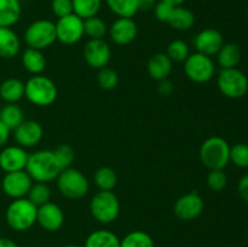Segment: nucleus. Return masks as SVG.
I'll return each instance as SVG.
<instances>
[{
	"label": "nucleus",
	"instance_id": "nucleus-40",
	"mask_svg": "<svg viewBox=\"0 0 248 247\" xmlns=\"http://www.w3.org/2000/svg\"><path fill=\"white\" fill-rule=\"evenodd\" d=\"M173 9L174 7L172 6V5L167 4V2L161 1V0H160V1L156 2V5H155V7H154L155 17H156L160 22H165V23H167L170 19V17H171Z\"/></svg>",
	"mask_w": 248,
	"mask_h": 247
},
{
	"label": "nucleus",
	"instance_id": "nucleus-31",
	"mask_svg": "<svg viewBox=\"0 0 248 247\" xmlns=\"http://www.w3.org/2000/svg\"><path fill=\"white\" fill-rule=\"evenodd\" d=\"M72 1L73 12L82 19L97 16L102 6V0H72Z\"/></svg>",
	"mask_w": 248,
	"mask_h": 247
},
{
	"label": "nucleus",
	"instance_id": "nucleus-13",
	"mask_svg": "<svg viewBox=\"0 0 248 247\" xmlns=\"http://www.w3.org/2000/svg\"><path fill=\"white\" fill-rule=\"evenodd\" d=\"M84 58L93 69L106 68L111 58L110 46L103 39H90L84 47Z\"/></svg>",
	"mask_w": 248,
	"mask_h": 247
},
{
	"label": "nucleus",
	"instance_id": "nucleus-18",
	"mask_svg": "<svg viewBox=\"0 0 248 247\" xmlns=\"http://www.w3.org/2000/svg\"><path fill=\"white\" fill-rule=\"evenodd\" d=\"M29 154L19 145H9L0 152V169L7 172H16L26 170Z\"/></svg>",
	"mask_w": 248,
	"mask_h": 247
},
{
	"label": "nucleus",
	"instance_id": "nucleus-42",
	"mask_svg": "<svg viewBox=\"0 0 248 247\" xmlns=\"http://www.w3.org/2000/svg\"><path fill=\"white\" fill-rule=\"evenodd\" d=\"M157 91H159L161 96L167 97L173 91V85H172L171 81H169V79L161 80V81H159V85H157Z\"/></svg>",
	"mask_w": 248,
	"mask_h": 247
},
{
	"label": "nucleus",
	"instance_id": "nucleus-48",
	"mask_svg": "<svg viewBox=\"0 0 248 247\" xmlns=\"http://www.w3.org/2000/svg\"><path fill=\"white\" fill-rule=\"evenodd\" d=\"M0 237H1V228H0Z\"/></svg>",
	"mask_w": 248,
	"mask_h": 247
},
{
	"label": "nucleus",
	"instance_id": "nucleus-10",
	"mask_svg": "<svg viewBox=\"0 0 248 247\" xmlns=\"http://www.w3.org/2000/svg\"><path fill=\"white\" fill-rule=\"evenodd\" d=\"M55 24L57 40L64 45H74L79 43L85 35L84 19L80 18L75 14L61 17Z\"/></svg>",
	"mask_w": 248,
	"mask_h": 247
},
{
	"label": "nucleus",
	"instance_id": "nucleus-1",
	"mask_svg": "<svg viewBox=\"0 0 248 247\" xmlns=\"http://www.w3.org/2000/svg\"><path fill=\"white\" fill-rule=\"evenodd\" d=\"M26 171L34 182L48 183L55 181L62 171L58 166L52 150H38L29 154Z\"/></svg>",
	"mask_w": 248,
	"mask_h": 247
},
{
	"label": "nucleus",
	"instance_id": "nucleus-19",
	"mask_svg": "<svg viewBox=\"0 0 248 247\" xmlns=\"http://www.w3.org/2000/svg\"><path fill=\"white\" fill-rule=\"evenodd\" d=\"M173 68V62L170 60L166 53H155L149 58L147 64V70L149 77L153 80L161 81V80L169 79Z\"/></svg>",
	"mask_w": 248,
	"mask_h": 247
},
{
	"label": "nucleus",
	"instance_id": "nucleus-35",
	"mask_svg": "<svg viewBox=\"0 0 248 247\" xmlns=\"http://www.w3.org/2000/svg\"><path fill=\"white\" fill-rule=\"evenodd\" d=\"M52 152L61 170L72 167V164L75 160V150L73 149V147H70L69 144H61Z\"/></svg>",
	"mask_w": 248,
	"mask_h": 247
},
{
	"label": "nucleus",
	"instance_id": "nucleus-39",
	"mask_svg": "<svg viewBox=\"0 0 248 247\" xmlns=\"http://www.w3.org/2000/svg\"><path fill=\"white\" fill-rule=\"evenodd\" d=\"M51 11L56 17H65L73 12V1L72 0H52L51 1Z\"/></svg>",
	"mask_w": 248,
	"mask_h": 247
},
{
	"label": "nucleus",
	"instance_id": "nucleus-37",
	"mask_svg": "<svg viewBox=\"0 0 248 247\" xmlns=\"http://www.w3.org/2000/svg\"><path fill=\"white\" fill-rule=\"evenodd\" d=\"M230 161L239 169H247L248 145L245 143H237L230 147Z\"/></svg>",
	"mask_w": 248,
	"mask_h": 247
},
{
	"label": "nucleus",
	"instance_id": "nucleus-34",
	"mask_svg": "<svg viewBox=\"0 0 248 247\" xmlns=\"http://www.w3.org/2000/svg\"><path fill=\"white\" fill-rule=\"evenodd\" d=\"M166 55L169 56L172 62H184L188 58V56L190 55L189 45L184 40H181V39L171 41L167 46Z\"/></svg>",
	"mask_w": 248,
	"mask_h": 247
},
{
	"label": "nucleus",
	"instance_id": "nucleus-38",
	"mask_svg": "<svg viewBox=\"0 0 248 247\" xmlns=\"http://www.w3.org/2000/svg\"><path fill=\"white\" fill-rule=\"evenodd\" d=\"M206 184L211 190L217 191V193L222 191L224 190L228 184V176L223 170H212V171L208 172Z\"/></svg>",
	"mask_w": 248,
	"mask_h": 247
},
{
	"label": "nucleus",
	"instance_id": "nucleus-9",
	"mask_svg": "<svg viewBox=\"0 0 248 247\" xmlns=\"http://www.w3.org/2000/svg\"><path fill=\"white\" fill-rule=\"evenodd\" d=\"M184 73L191 81L205 84L215 77V62L212 57H208L200 52L190 53L184 61Z\"/></svg>",
	"mask_w": 248,
	"mask_h": 247
},
{
	"label": "nucleus",
	"instance_id": "nucleus-47",
	"mask_svg": "<svg viewBox=\"0 0 248 247\" xmlns=\"http://www.w3.org/2000/svg\"><path fill=\"white\" fill-rule=\"evenodd\" d=\"M62 247H79V246H77V245L69 244V245H64V246H62Z\"/></svg>",
	"mask_w": 248,
	"mask_h": 247
},
{
	"label": "nucleus",
	"instance_id": "nucleus-20",
	"mask_svg": "<svg viewBox=\"0 0 248 247\" xmlns=\"http://www.w3.org/2000/svg\"><path fill=\"white\" fill-rule=\"evenodd\" d=\"M21 40L18 35L7 27H0V58L11 60L19 53Z\"/></svg>",
	"mask_w": 248,
	"mask_h": 247
},
{
	"label": "nucleus",
	"instance_id": "nucleus-16",
	"mask_svg": "<svg viewBox=\"0 0 248 247\" xmlns=\"http://www.w3.org/2000/svg\"><path fill=\"white\" fill-rule=\"evenodd\" d=\"M223 45H224V39H223L222 33L213 28L203 29L200 33L196 34L194 39L196 52H200L208 57L217 56Z\"/></svg>",
	"mask_w": 248,
	"mask_h": 247
},
{
	"label": "nucleus",
	"instance_id": "nucleus-44",
	"mask_svg": "<svg viewBox=\"0 0 248 247\" xmlns=\"http://www.w3.org/2000/svg\"><path fill=\"white\" fill-rule=\"evenodd\" d=\"M157 0H137V4H138V10L140 11H152L154 10L155 5H156Z\"/></svg>",
	"mask_w": 248,
	"mask_h": 247
},
{
	"label": "nucleus",
	"instance_id": "nucleus-32",
	"mask_svg": "<svg viewBox=\"0 0 248 247\" xmlns=\"http://www.w3.org/2000/svg\"><path fill=\"white\" fill-rule=\"evenodd\" d=\"M108 31L107 23L98 16L84 19V33L90 39H103Z\"/></svg>",
	"mask_w": 248,
	"mask_h": 247
},
{
	"label": "nucleus",
	"instance_id": "nucleus-5",
	"mask_svg": "<svg viewBox=\"0 0 248 247\" xmlns=\"http://www.w3.org/2000/svg\"><path fill=\"white\" fill-rule=\"evenodd\" d=\"M90 212L98 223L110 224L120 215V201L113 191L99 190L92 196Z\"/></svg>",
	"mask_w": 248,
	"mask_h": 247
},
{
	"label": "nucleus",
	"instance_id": "nucleus-24",
	"mask_svg": "<svg viewBox=\"0 0 248 247\" xmlns=\"http://www.w3.org/2000/svg\"><path fill=\"white\" fill-rule=\"evenodd\" d=\"M84 247H120V239L110 230L98 229L86 237Z\"/></svg>",
	"mask_w": 248,
	"mask_h": 247
},
{
	"label": "nucleus",
	"instance_id": "nucleus-26",
	"mask_svg": "<svg viewBox=\"0 0 248 247\" xmlns=\"http://www.w3.org/2000/svg\"><path fill=\"white\" fill-rule=\"evenodd\" d=\"M167 23L177 31H188L195 24V16L189 9L183 6L174 7Z\"/></svg>",
	"mask_w": 248,
	"mask_h": 247
},
{
	"label": "nucleus",
	"instance_id": "nucleus-6",
	"mask_svg": "<svg viewBox=\"0 0 248 247\" xmlns=\"http://www.w3.org/2000/svg\"><path fill=\"white\" fill-rule=\"evenodd\" d=\"M56 179L60 193L72 200L84 198L90 190L89 179L81 171L73 167L62 170Z\"/></svg>",
	"mask_w": 248,
	"mask_h": 247
},
{
	"label": "nucleus",
	"instance_id": "nucleus-17",
	"mask_svg": "<svg viewBox=\"0 0 248 247\" xmlns=\"http://www.w3.org/2000/svg\"><path fill=\"white\" fill-rule=\"evenodd\" d=\"M109 36L111 41L116 45L125 46L132 43L138 34L137 23L133 21V18H123L118 17V19L111 23L108 29Z\"/></svg>",
	"mask_w": 248,
	"mask_h": 247
},
{
	"label": "nucleus",
	"instance_id": "nucleus-29",
	"mask_svg": "<svg viewBox=\"0 0 248 247\" xmlns=\"http://www.w3.org/2000/svg\"><path fill=\"white\" fill-rule=\"evenodd\" d=\"M93 181L99 190L111 191L118 184V176L111 167L102 166L94 172Z\"/></svg>",
	"mask_w": 248,
	"mask_h": 247
},
{
	"label": "nucleus",
	"instance_id": "nucleus-12",
	"mask_svg": "<svg viewBox=\"0 0 248 247\" xmlns=\"http://www.w3.org/2000/svg\"><path fill=\"white\" fill-rule=\"evenodd\" d=\"M203 200L198 191L184 194L174 202L173 212L178 219L189 222L194 220L202 213Z\"/></svg>",
	"mask_w": 248,
	"mask_h": 247
},
{
	"label": "nucleus",
	"instance_id": "nucleus-28",
	"mask_svg": "<svg viewBox=\"0 0 248 247\" xmlns=\"http://www.w3.org/2000/svg\"><path fill=\"white\" fill-rule=\"evenodd\" d=\"M106 4L114 15L123 18H132L140 11L137 0H106Z\"/></svg>",
	"mask_w": 248,
	"mask_h": 247
},
{
	"label": "nucleus",
	"instance_id": "nucleus-50",
	"mask_svg": "<svg viewBox=\"0 0 248 247\" xmlns=\"http://www.w3.org/2000/svg\"><path fill=\"white\" fill-rule=\"evenodd\" d=\"M247 14H248V5H247Z\"/></svg>",
	"mask_w": 248,
	"mask_h": 247
},
{
	"label": "nucleus",
	"instance_id": "nucleus-23",
	"mask_svg": "<svg viewBox=\"0 0 248 247\" xmlns=\"http://www.w3.org/2000/svg\"><path fill=\"white\" fill-rule=\"evenodd\" d=\"M0 97L6 103H17L24 97V82L17 77H9L0 84Z\"/></svg>",
	"mask_w": 248,
	"mask_h": 247
},
{
	"label": "nucleus",
	"instance_id": "nucleus-22",
	"mask_svg": "<svg viewBox=\"0 0 248 247\" xmlns=\"http://www.w3.org/2000/svg\"><path fill=\"white\" fill-rule=\"evenodd\" d=\"M21 15L19 0H0V27L11 28L19 21Z\"/></svg>",
	"mask_w": 248,
	"mask_h": 247
},
{
	"label": "nucleus",
	"instance_id": "nucleus-3",
	"mask_svg": "<svg viewBox=\"0 0 248 247\" xmlns=\"http://www.w3.org/2000/svg\"><path fill=\"white\" fill-rule=\"evenodd\" d=\"M57 94L56 84L45 75H33L24 82V97L34 106H51L57 99Z\"/></svg>",
	"mask_w": 248,
	"mask_h": 247
},
{
	"label": "nucleus",
	"instance_id": "nucleus-14",
	"mask_svg": "<svg viewBox=\"0 0 248 247\" xmlns=\"http://www.w3.org/2000/svg\"><path fill=\"white\" fill-rule=\"evenodd\" d=\"M36 223L46 232H57L63 227L64 213L62 208L53 202H46L39 206L36 213Z\"/></svg>",
	"mask_w": 248,
	"mask_h": 247
},
{
	"label": "nucleus",
	"instance_id": "nucleus-43",
	"mask_svg": "<svg viewBox=\"0 0 248 247\" xmlns=\"http://www.w3.org/2000/svg\"><path fill=\"white\" fill-rule=\"evenodd\" d=\"M10 133H11V130L0 121V149L4 148L5 144L7 143L10 138Z\"/></svg>",
	"mask_w": 248,
	"mask_h": 247
},
{
	"label": "nucleus",
	"instance_id": "nucleus-36",
	"mask_svg": "<svg viewBox=\"0 0 248 247\" xmlns=\"http://www.w3.org/2000/svg\"><path fill=\"white\" fill-rule=\"evenodd\" d=\"M97 82L103 90H114L119 84V75L111 68H102L97 74Z\"/></svg>",
	"mask_w": 248,
	"mask_h": 247
},
{
	"label": "nucleus",
	"instance_id": "nucleus-4",
	"mask_svg": "<svg viewBox=\"0 0 248 247\" xmlns=\"http://www.w3.org/2000/svg\"><path fill=\"white\" fill-rule=\"evenodd\" d=\"M200 159L210 171L224 170L230 162L229 143L219 136L207 138L200 148Z\"/></svg>",
	"mask_w": 248,
	"mask_h": 247
},
{
	"label": "nucleus",
	"instance_id": "nucleus-8",
	"mask_svg": "<svg viewBox=\"0 0 248 247\" xmlns=\"http://www.w3.org/2000/svg\"><path fill=\"white\" fill-rule=\"evenodd\" d=\"M217 85L219 91L232 99L242 98L248 92L247 75L237 68L220 70L217 77Z\"/></svg>",
	"mask_w": 248,
	"mask_h": 247
},
{
	"label": "nucleus",
	"instance_id": "nucleus-21",
	"mask_svg": "<svg viewBox=\"0 0 248 247\" xmlns=\"http://www.w3.org/2000/svg\"><path fill=\"white\" fill-rule=\"evenodd\" d=\"M21 62L24 69L33 75L41 74L46 68V57L43 51L35 48L27 47L22 53Z\"/></svg>",
	"mask_w": 248,
	"mask_h": 247
},
{
	"label": "nucleus",
	"instance_id": "nucleus-33",
	"mask_svg": "<svg viewBox=\"0 0 248 247\" xmlns=\"http://www.w3.org/2000/svg\"><path fill=\"white\" fill-rule=\"evenodd\" d=\"M51 198V189L47 183H41V182H35L31 185L27 199L31 201L36 207L48 202Z\"/></svg>",
	"mask_w": 248,
	"mask_h": 247
},
{
	"label": "nucleus",
	"instance_id": "nucleus-15",
	"mask_svg": "<svg viewBox=\"0 0 248 247\" xmlns=\"http://www.w3.org/2000/svg\"><path fill=\"white\" fill-rule=\"evenodd\" d=\"M44 130L40 123L35 120H24L14 130V139L22 148H31L43 139Z\"/></svg>",
	"mask_w": 248,
	"mask_h": 247
},
{
	"label": "nucleus",
	"instance_id": "nucleus-7",
	"mask_svg": "<svg viewBox=\"0 0 248 247\" xmlns=\"http://www.w3.org/2000/svg\"><path fill=\"white\" fill-rule=\"evenodd\" d=\"M24 43L35 50H45L50 47L56 40V24L50 19H38L27 27L24 31Z\"/></svg>",
	"mask_w": 248,
	"mask_h": 247
},
{
	"label": "nucleus",
	"instance_id": "nucleus-49",
	"mask_svg": "<svg viewBox=\"0 0 248 247\" xmlns=\"http://www.w3.org/2000/svg\"><path fill=\"white\" fill-rule=\"evenodd\" d=\"M247 239H248V229H247Z\"/></svg>",
	"mask_w": 248,
	"mask_h": 247
},
{
	"label": "nucleus",
	"instance_id": "nucleus-46",
	"mask_svg": "<svg viewBox=\"0 0 248 247\" xmlns=\"http://www.w3.org/2000/svg\"><path fill=\"white\" fill-rule=\"evenodd\" d=\"M161 1H165L167 2V4L172 5L173 7H177V6H182L186 0H161Z\"/></svg>",
	"mask_w": 248,
	"mask_h": 247
},
{
	"label": "nucleus",
	"instance_id": "nucleus-30",
	"mask_svg": "<svg viewBox=\"0 0 248 247\" xmlns=\"http://www.w3.org/2000/svg\"><path fill=\"white\" fill-rule=\"evenodd\" d=\"M120 247H155L154 240L143 230H133L120 240Z\"/></svg>",
	"mask_w": 248,
	"mask_h": 247
},
{
	"label": "nucleus",
	"instance_id": "nucleus-2",
	"mask_svg": "<svg viewBox=\"0 0 248 247\" xmlns=\"http://www.w3.org/2000/svg\"><path fill=\"white\" fill-rule=\"evenodd\" d=\"M38 207L29 199H15L7 206L5 219L15 232H26L36 223Z\"/></svg>",
	"mask_w": 248,
	"mask_h": 247
},
{
	"label": "nucleus",
	"instance_id": "nucleus-11",
	"mask_svg": "<svg viewBox=\"0 0 248 247\" xmlns=\"http://www.w3.org/2000/svg\"><path fill=\"white\" fill-rule=\"evenodd\" d=\"M33 183L34 181L27 173L26 170L16 172H7L2 177L1 189L5 195L15 200V199L27 198Z\"/></svg>",
	"mask_w": 248,
	"mask_h": 247
},
{
	"label": "nucleus",
	"instance_id": "nucleus-41",
	"mask_svg": "<svg viewBox=\"0 0 248 247\" xmlns=\"http://www.w3.org/2000/svg\"><path fill=\"white\" fill-rule=\"evenodd\" d=\"M237 191H239L240 198L248 203V174L241 177L239 184H237Z\"/></svg>",
	"mask_w": 248,
	"mask_h": 247
},
{
	"label": "nucleus",
	"instance_id": "nucleus-27",
	"mask_svg": "<svg viewBox=\"0 0 248 247\" xmlns=\"http://www.w3.org/2000/svg\"><path fill=\"white\" fill-rule=\"evenodd\" d=\"M0 121L14 131L24 121V113L18 104L6 103L0 109Z\"/></svg>",
	"mask_w": 248,
	"mask_h": 247
},
{
	"label": "nucleus",
	"instance_id": "nucleus-45",
	"mask_svg": "<svg viewBox=\"0 0 248 247\" xmlns=\"http://www.w3.org/2000/svg\"><path fill=\"white\" fill-rule=\"evenodd\" d=\"M0 247H19L14 240L9 239V237H0Z\"/></svg>",
	"mask_w": 248,
	"mask_h": 247
},
{
	"label": "nucleus",
	"instance_id": "nucleus-25",
	"mask_svg": "<svg viewBox=\"0 0 248 247\" xmlns=\"http://www.w3.org/2000/svg\"><path fill=\"white\" fill-rule=\"evenodd\" d=\"M241 61V48L237 44L228 43L217 53V62L222 69L236 68Z\"/></svg>",
	"mask_w": 248,
	"mask_h": 247
}]
</instances>
